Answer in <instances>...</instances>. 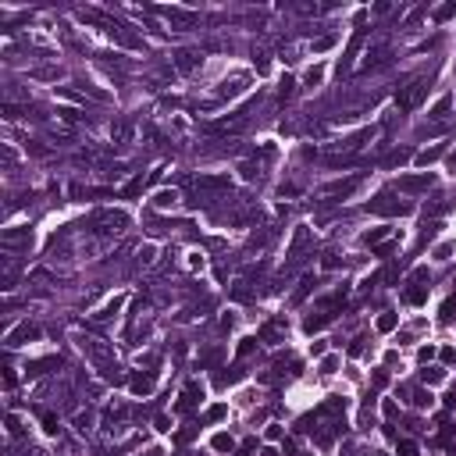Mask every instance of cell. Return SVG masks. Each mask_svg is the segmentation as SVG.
Returning <instances> with one entry per match:
<instances>
[{
    "label": "cell",
    "instance_id": "1",
    "mask_svg": "<svg viewBox=\"0 0 456 456\" xmlns=\"http://www.w3.org/2000/svg\"><path fill=\"white\" fill-rule=\"evenodd\" d=\"M367 210H371V214H385V218H399V214H410V203L396 200L392 193H378L374 200L367 203Z\"/></svg>",
    "mask_w": 456,
    "mask_h": 456
},
{
    "label": "cell",
    "instance_id": "2",
    "mask_svg": "<svg viewBox=\"0 0 456 456\" xmlns=\"http://www.w3.org/2000/svg\"><path fill=\"white\" fill-rule=\"evenodd\" d=\"M424 89H428V79H414V82H410V89H403V93H396L399 107H403V111L417 107V103H421V97H424Z\"/></svg>",
    "mask_w": 456,
    "mask_h": 456
},
{
    "label": "cell",
    "instance_id": "3",
    "mask_svg": "<svg viewBox=\"0 0 456 456\" xmlns=\"http://www.w3.org/2000/svg\"><path fill=\"white\" fill-rule=\"evenodd\" d=\"M360 175H353V178H342V182H328V186H325V193L328 196H353L357 189H360Z\"/></svg>",
    "mask_w": 456,
    "mask_h": 456
},
{
    "label": "cell",
    "instance_id": "4",
    "mask_svg": "<svg viewBox=\"0 0 456 456\" xmlns=\"http://www.w3.org/2000/svg\"><path fill=\"white\" fill-rule=\"evenodd\" d=\"M196 399H203V385H200V382H189V385H186V392H182V399H178V406H175V410H178V414H189Z\"/></svg>",
    "mask_w": 456,
    "mask_h": 456
},
{
    "label": "cell",
    "instance_id": "5",
    "mask_svg": "<svg viewBox=\"0 0 456 456\" xmlns=\"http://www.w3.org/2000/svg\"><path fill=\"white\" fill-rule=\"evenodd\" d=\"M431 182H435V175H414V178H403L399 189L403 193H424V189H431Z\"/></svg>",
    "mask_w": 456,
    "mask_h": 456
},
{
    "label": "cell",
    "instance_id": "6",
    "mask_svg": "<svg viewBox=\"0 0 456 456\" xmlns=\"http://www.w3.org/2000/svg\"><path fill=\"white\" fill-rule=\"evenodd\" d=\"M36 335H39V328H33V325H18V328L7 335V346H22L25 339H36Z\"/></svg>",
    "mask_w": 456,
    "mask_h": 456
},
{
    "label": "cell",
    "instance_id": "7",
    "mask_svg": "<svg viewBox=\"0 0 456 456\" xmlns=\"http://www.w3.org/2000/svg\"><path fill=\"white\" fill-rule=\"evenodd\" d=\"M403 299L410 303V307H424V303H428V285H410L403 293Z\"/></svg>",
    "mask_w": 456,
    "mask_h": 456
},
{
    "label": "cell",
    "instance_id": "8",
    "mask_svg": "<svg viewBox=\"0 0 456 456\" xmlns=\"http://www.w3.org/2000/svg\"><path fill=\"white\" fill-rule=\"evenodd\" d=\"M33 242V232L29 228H14V232H4V246H29Z\"/></svg>",
    "mask_w": 456,
    "mask_h": 456
},
{
    "label": "cell",
    "instance_id": "9",
    "mask_svg": "<svg viewBox=\"0 0 456 456\" xmlns=\"http://www.w3.org/2000/svg\"><path fill=\"white\" fill-rule=\"evenodd\" d=\"M175 65H178V71H193L196 65H200V54H196V50H178Z\"/></svg>",
    "mask_w": 456,
    "mask_h": 456
},
{
    "label": "cell",
    "instance_id": "10",
    "mask_svg": "<svg viewBox=\"0 0 456 456\" xmlns=\"http://www.w3.org/2000/svg\"><path fill=\"white\" fill-rule=\"evenodd\" d=\"M129 385H132L135 396H150V392H154V378H150V374H135Z\"/></svg>",
    "mask_w": 456,
    "mask_h": 456
},
{
    "label": "cell",
    "instance_id": "11",
    "mask_svg": "<svg viewBox=\"0 0 456 456\" xmlns=\"http://www.w3.org/2000/svg\"><path fill=\"white\" fill-rule=\"evenodd\" d=\"M331 321V314H317V317H307V321H303V331H307V335H314V331H321L325 325Z\"/></svg>",
    "mask_w": 456,
    "mask_h": 456
},
{
    "label": "cell",
    "instance_id": "12",
    "mask_svg": "<svg viewBox=\"0 0 456 456\" xmlns=\"http://www.w3.org/2000/svg\"><path fill=\"white\" fill-rule=\"evenodd\" d=\"M143 186H146V178H143V175H135V178L129 182V186L121 189V196H125V200H135V196L143 193Z\"/></svg>",
    "mask_w": 456,
    "mask_h": 456
},
{
    "label": "cell",
    "instance_id": "13",
    "mask_svg": "<svg viewBox=\"0 0 456 456\" xmlns=\"http://www.w3.org/2000/svg\"><path fill=\"white\" fill-rule=\"evenodd\" d=\"M47 367H61V360L57 357H50V360H36V363H29V374H43V371H47Z\"/></svg>",
    "mask_w": 456,
    "mask_h": 456
},
{
    "label": "cell",
    "instance_id": "14",
    "mask_svg": "<svg viewBox=\"0 0 456 456\" xmlns=\"http://www.w3.org/2000/svg\"><path fill=\"white\" fill-rule=\"evenodd\" d=\"M442 150H446V146H431V150H424V154H417V164H424V168H428L431 161L442 157Z\"/></svg>",
    "mask_w": 456,
    "mask_h": 456
},
{
    "label": "cell",
    "instance_id": "15",
    "mask_svg": "<svg viewBox=\"0 0 456 456\" xmlns=\"http://www.w3.org/2000/svg\"><path fill=\"white\" fill-rule=\"evenodd\" d=\"M396 325H399V317L392 314V310H385L382 317H378V331H392V328H396Z\"/></svg>",
    "mask_w": 456,
    "mask_h": 456
},
{
    "label": "cell",
    "instance_id": "16",
    "mask_svg": "<svg viewBox=\"0 0 456 456\" xmlns=\"http://www.w3.org/2000/svg\"><path fill=\"white\" fill-rule=\"evenodd\" d=\"M410 161V150H396V154L385 157V168H396V164H406Z\"/></svg>",
    "mask_w": 456,
    "mask_h": 456
},
{
    "label": "cell",
    "instance_id": "17",
    "mask_svg": "<svg viewBox=\"0 0 456 456\" xmlns=\"http://www.w3.org/2000/svg\"><path fill=\"white\" fill-rule=\"evenodd\" d=\"M314 285H317V282H314V278L307 275V278H303V282H299V289H296V296H293V303H299V299H307V293H310V289H314Z\"/></svg>",
    "mask_w": 456,
    "mask_h": 456
},
{
    "label": "cell",
    "instance_id": "18",
    "mask_svg": "<svg viewBox=\"0 0 456 456\" xmlns=\"http://www.w3.org/2000/svg\"><path fill=\"white\" fill-rule=\"evenodd\" d=\"M293 93H296V79H289V75H285V79H282V86H278V97H282V100H289Z\"/></svg>",
    "mask_w": 456,
    "mask_h": 456
},
{
    "label": "cell",
    "instance_id": "19",
    "mask_svg": "<svg viewBox=\"0 0 456 456\" xmlns=\"http://www.w3.org/2000/svg\"><path fill=\"white\" fill-rule=\"evenodd\" d=\"M121 303H125V296H114V299L107 303V307H103V314H97V317H114V314L121 310Z\"/></svg>",
    "mask_w": 456,
    "mask_h": 456
},
{
    "label": "cell",
    "instance_id": "20",
    "mask_svg": "<svg viewBox=\"0 0 456 456\" xmlns=\"http://www.w3.org/2000/svg\"><path fill=\"white\" fill-rule=\"evenodd\" d=\"M385 235H389V228H374V232L363 235V242H367V246H378V242H382Z\"/></svg>",
    "mask_w": 456,
    "mask_h": 456
},
{
    "label": "cell",
    "instance_id": "21",
    "mask_svg": "<svg viewBox=\"0 0 456 456\" xmlns=\"http://www.w3.org/2000/svg\"><path fill=\"white\" fill-rule=\"evenodd\" d=\"M239 171H242V178H246V182L261 178V168H257V164H239Z\"/></svg>",
    "mask_w": 456,
    "mask_h": 456
},
{
    "label": "cell",
    "instance_id": "22",
    "mask_svg": "<svg viewBox=\"0 0 456 456\" xmlns=\"http://www.w3.org/2000/svg\"><path fill=\"white\" fill-rule=\"evenodd\" d=\"M175 200H178V196H175V193H168V189H161V193H157V200H154V203H157V207H175Z\"/></svg>",
    "mask_w": 456,
    "mask_h": 456
},
{
    "label": "cell",
    "instance_id": "23",
    "mask_svg": "<svg viewBox=\"0 0 456 456\" xmlns=\"http://www.w3.org/2000/svg\"><path fill=\"white\" fill-rule=\"evenodd\" d=\"M232 446H235V442H232V435H214V449H218V453H228Z\"/></svg>",
    "mask_w": 456,
    "mask_h": 456
},
{
    "label": "cell",
    "instance_id": "24",
    "mask_svg": "<svg viewBox=\"0 0 456 456\" xmlns=\"http://www.w3.org/2000/svg\"><path fill=\"white\" fill-rule=\"evenodd\" d=\"M399 456H421L417 442H410V438H403V442H399Z\"/></svg>",
    "mask_w": 456,
    "mask_h": 456
},
{
    "label": "cell",
    "instance_id": "25",
    "mask_svg": "<svg viewBox=\"0 0 456 456\" xmlns=\"http://www.w3.org/2000/svg\"><path fill=\"white\" fill-rule=\"evenodd\" d=\"M321 79H325V68H310V71H307V86H310V89L321 82Z\"/></svg>",
    "mask_w": 456,
    "mask_h": 456
},
{
    "label": "cell",
    "instance_id": "26",
    "mask_svg": "<svg viewBox=\"0 0 456 456\" xmlns=\"http://www.w3.org/2000/svg\"><path fill=\"white\" fill-rule=\"evenodd\" d=\"M449 103H453V100H449V97H442V100H438L435 107H431V118H442V114L449 111Z\"/></svg>",
    "mask_w": 456,
    "mask_h": 456
},
{
    "label": "cell",
    "instance_id": "27",
    "mask_svg": "<svg viewBox=\"0 0 456 456\" xmlns=\"http://www.w3.org/2000/svg\"><path fill=\"white\" fill-rule=\"evenodd\" d=\"M43 431H47V435H57V417H54V414H43Z\"/></svg>",
    "mask_w": 456,
    "mask_h": 456
},
{
    "label": "cell",
    "instance_id": "28",
    "mask_svg": "<svg viewBox=\"0 0 456 456\" xmlns=\"http://www.w3.org/2000/svg\"><path fill=\"white\" fill-rule=\"evenodd\" d=\"M421 382H428V385H435V382H442V371H435V367H428L421 374Z\"/></svg>",
    "mask_w": 456,
    "mask_h": 456
},
{
    "label": "cell",
    "instance_id": "29",
    "mask_svg": "<svg viewBox=\"0 0 456 456\" xmlns=\"http://www.w3.org/2000/svg\"><path fill=\"white\" fill-rule=\"evenodd\" d=\"M232 296H235V299H250V289H246V282H235Z\"/></svg>",
    "mask_w": 456,
    "mask_h": 456
},
{
    "label": "cell",
    "instance_id": "30",
    "mask_svg": "<svg viewBox=\"0 0 456 456\" xmlns=\"http://www.w3.org/2000/svg\"><path fill=\"white\" fill-rule=\"evenodd\" d=\"M225 414H228V406H210L207 410V421H221Z\"/></svg>",
    "mask_w": 456,
    "mask_h": 456
},
{
    "label": "cell",
    "instance_id": "31",
    "mask_svg": "<svg viewBox=\"0 0 456 456\" xmlns=\"http://www.w3.org/2000/svg\"><path fill=\"white\" fill-rule=\"evenodd\" d=\"M453 11H456V4H446V7H438V11H435V18H438V22H446V18H453Z\"/></svg>",
    "mask_w": 456,
    "mask_h": 456
},
{
    "label": "cell",
    "instance_id": "32",
    "mask_svg": "<svg viewBox=\"0 0 456 456\" xmlns=\"http://www.w3.org/2000/svg\"><path fill=\"white\" fill-rule=\"evenodd\" d=\"M453 250H456V246H453V242H442V246H438V250H435V257H438V261H446V257H449Z\"/></svg>",
    "mask_w": 456,
    "mask_h": 456
},
{
    "label": "cell",
    "instance_id": "33",
    "mask_svg": "<svg viewBox=\"0 0 456 456\" xmlns=\"http://www.w3.org/2000/svg\"><path fill=\"white\" fill-rule=\"evenodd\" d=\"M253 65H257V71L264 75V71H267V54H257V57H253Z\"/></svg>",
    "mask_w": 456,
    "mask_h": 456
},
{
    "label": "cell",
    "instance_id": "34",
    "mask_svg": "<svg viewBox=\"0 0 456 456\" xmlns=\"http://www.w3.org/2000/svg\"><path fill=\"white\" fill-rule=\"evenodd\" d=\"M363 353V339H353L349 342V357H360Z\"/></svg>",
    "mask_w": 456,
    "mask_h": 456
},
{
    "label": "cell",
    "instance_id": "35",
    "mask_svg": "<svg viewBox=\"0 0 456 456\" xmlns=\"http://www.w3.org/2000/svg\"><path fill=\"white\" fill-rule=\"evenodd\" d=\"M57 114H61V118H65V121H75V118H79V111H75V107H61Z\"/></svg>",
    "mask_w": 456,
    "mask_h": 456
},
{
    "label": "cell",
    "instance_id": "36",
    "mask_svg": "<svg viewBox=\"0 0 456 456\" xmlns=\"http://www.w3.org/2000/svg\"><path fill=\"white\" fill-rule=\"evenodd\" d=\"M331 43H335V36H325V39H317V43H314V50H328Z\"/></svg>",
    "mask_w": 456,
    "mask_h": 456
},
{
    "label": "cell",
    "instance_id": "37",
    "mask_svg": "<svg viewBox=\"0 0 456 456\" xmlns=\"http://www.w3.org/2000/svg\"><path fill=\"white\" fill-rule=\"evenodd\" d=\"M114 135H118V139H129V135H132V125H118Z\"/></svg>",
    "mask_w": 456,
    "mask_h": 456
},
{
    "label": "cell",
    "instance_id": "38",
    "mask_svg": "<svg viewBox=\"0 0 456 456\" xmlns=\"http://www.w3.org/2000/svg\"><path fill=\"white\" fill-rule=\"evenodd\" d=\"M75 424H79V431H86L89 428V414H79V417H75Z\"/></svg>",
    "mask_w": 456,
    "mask_h": 456
},
{
    "label": "cell",
    "instance_id": "39",
    "mask_svg": "<svg viewBox=\"0 0 456 456\" xmlns=\"http://www.w3.org/2000/svg\"><path fill=\"white\" fill-rule=\"evenodd\" d=\"M431 357H435V349H431V346H424V349H421V363H428Z\"/></svg>",
    "mask_w": 456,
    "mask_h": 456
},
{
    "label": "cell",
    "instance_id": "40",
    "mask_svg": "<svg viewBox=\"0 0 456 456\" xmlns=\"http://www.w3.org/2000/svg\"><path fill=\"white\" fill-rule=\"evenodd\" d=\"M267 438H271V442H275V438H282V428H278V424H271V428H267Z\"/></svg>",
    "mask_w": 456,
    "mask_h": 456
},
{
    "label": "cell",
    "instance_id": "41",
    "mask_svg": "<svg viewBox=\"0 0 456 456\" xmlns=\"http://www.w3.org/2000/svg\"><path fill=\"white\" fill-rule=\"evenodd\" d=\"M321 264H325V267H339V257H335V253H328V257H325Z\"/></svg>",
    "mask_w": 456,
    "mask_h": 456
},
{
    "label": "cell",
    "instance_id": "42",
    "mask_svg": "<svg viewBox=\"0 0 456 456\" xmlns=\"http://www.w3.org/2000/svg\"><path fill=\"white\" fill-rule=\"evenodd\" d=\"M250 349H253V339H242V346H239V357H246Z\"/></svg>",
    "mask_w": 456,
    "mask_h": 456
}]
</instances>
